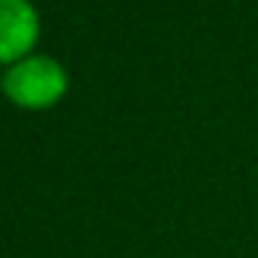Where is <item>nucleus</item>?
I'll list each match as a JSON object with an SVG mask.
<instances>
[{
  "instance_id": "nucleus-1",
  "label": "nucleus",
  "mask_w": 258,
  "mask_h": 258,
  "mask_svg": "<svg viewBox=\"0 0 258 258\" xmlns=\"http://www.w3.org/2000/svg\"><path fill=\"white\" fill-rule=\"evenodd\" d=\"M3 90L24 108H45L66 90V72L54 57L33 54L12 63L3 75Z\"/></svg>"
},
{
  "instance_id": "nucleus-2",
  "label": "nucleus",
  "mask_w": 258,
  "mask_h": 258,
  "mask_svg": "<svg viewBox=\"0 0 258 258\" xmlns=\"http://www.w3.org/2000/svg\"><path fill=\"white\" fill-rule=\"evenodd\" d=\"M39 30L36 9L30 0H0V60L21 57Z\"/></svg>"
}]
</instances>
